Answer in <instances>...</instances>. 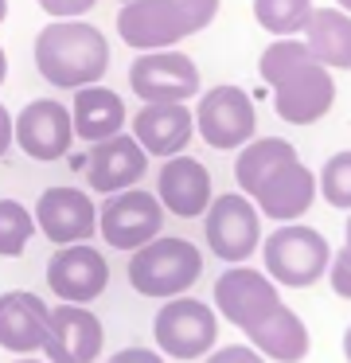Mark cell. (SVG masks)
I'll list each match as a JSON object with an SVG mask.
<instances>
[{"label":"cell","instance_id":"cell-1","mask_svg":"<svg viewBox=\"0 0 351 363\" xmlns=\"http://www.w3.org/2000/svg\"><path fill=\"white\" fill-rule=\"evenodd\" d=\"M234 180L242 196L254 199L257 215L273 223H301V215L320 196L312 168L285 137H254L242 145L234 157Z\"/></svg>","mask_w":351,"mask_h":363},{"label":"cell","instance_id":"cell-2","mask_svg":"<svg viewBox=\"0 0 351 363\" xmlns=\"http://www.w3.org/2000/svg\"><path fill=\"white\" fill-rule=\"evenodd\" d=\"M257 74L273 90V113L289 125H316L335 106V79L312 59L304 40L281 35L257 59Z\"/></svg>","mask_w":351,"mask_h":363},{"label":"cell","instance_id":"cell-3","mask_svg":"<svg viewBox=\"0 0 351 363\" xmlns=\"http://www.w3.org/2000/svg\"><path fill=\"white\" fill-rule=\"evenodd\" d=\"M35 71L55 90H82L106 79L109 43L86 20H51L35 35Z\"/></svg>","mask_w":351,"mask_h":363},{"label":"cell","instance_id":"cell-4","mask_svg":"<svg viewBox=\"0 0 351 363\" xmlns=\"http://www.w3.org/2000/svg\"><path fill=\"white\" fill-rule=\"evenodd\" d=\"M203 274V254L187 238L156 235L152 242L137 246L129 258V285L140 297L152 301H172L184 297Z\"/></svg>","mask_w":351,"mask_h":363},{"label":"cell","instance_id":"cell-5","mask_svg":"<svg viewBox=\"0 0 351 363\" xmlns=\"http://www.w3.org/2000/svg\"><path fill=\"white\" fill-rule=\"evenodd\" d=\"M262 262H265V274L277 285L308 289L328 274L332 246L308 223H277V230L262 238Z\"/></svg>","mask_w":351,"mask_h":363},{"label":"cell","instance_id":"cell-6","mask_svg":"<svg viewBox=\"0 0 351 363\" xmlns=\"http://www.w3.org/2000/svg\"><path fill=\"white\" fill-rule=\"evenodd\" d=\"M152 340L164 359H203L218 344V313L207 301L172 297L152 316Z\"/></svg>","mask_w":351,"mask_h":363},{"label":"cell","instance_id":"cell-7","mask_svg":"<svg viewBox=\"0 0 351 363\" xmlns=\"http://www.w3.org/2000/svg\"><path fill=\"white\" fill-rule=\"evenodd\" d=\"M203 238H207L211 254L226 266L250 262V254L262 246V215H257L254 199L242 191H223L211 199L203 211Z\"/></svg>","mask_w":351,"mask_h":363},{"label":"cell","instance_id":"cell-8","mask_svg":"<svg viewBox=\"0 0 351 363\" xmlns=\"http://www.w3.org/2000/svg\"><path fill=\"white\" fill-rule=\"evenodd\" d=\"M195 133L218 152H238L246 141L257 137V110L254 98L234 82L211 86L207 94H199L195 106Z\"/></svg>","mask_w":351,"mask_h":363},{"label":"cell","instance_id":"cell-9","mask_svg":"<svg viewBox=\"0 0 351 363\" xmlns=\"http://www.w3.org/2000/svg\"><path fill=\"white\" fill-rule=\"evenodd\" d=\"M215 313L223 316L226 324H234L238 332H250L281 305V293H277V281H273L265 269H250L246 262L223 269L215 281Z\"/></svg>","mask_w":351,"mask_h":363},{"label":"cell","instance_id":"cell-10","mask_svg":"<svg viewBox=\"0 0 351 363\" xmlns=\"http://www.w3.org/2000/svg\"><path fill=\"white\" fill-rule=\"evenodd\" d=\"M164 227V207L156 199V191L125 188L106 196V203L98 207V235L106 238V246L113 250H137V246L152 242Z\"/></svg>","mask_w":351,"mask_h":363},{"label":"cell","instance_id":"cell-11","mask_svg":"<svg viewBox=\"0 0 351 363\" xmlns=\"http://www.w3.org/2000/svg\"><path fill=\"white\" fill-rule=\"evenodd\" d=\"M199 67L184 51H140L129 67V90L140 102H187L199 98Z\"/></svg>","mask_w":351,"mask_h":363},{"label":"cell","instance_id":"cell-12","mask_svg":"<svg viewBox=\"0 0 351 363\" xmlns=\"http://www.w3.org/2000/svg\"><path fill=\"white\" fill-rule=\"evenodd\" d=\"M12 141L23 149V157L39 160V164L62 160L70 152V145H74L70 110L59 98H31L12 118Z\"/></svg>","mask_w":351,"mask_h":363},{"label":"cell","instance_id":"cell-13","mask_svg":"<svg viewBox=\"0 0 351 363\" xmlns=\"http://www.w3.org/2000/svg\"><path fill=\"white\" fill-rule=\"evenodd\" d=\"M47 285L67 305H90L109 285V262L90 242L55 246L51 262H47Z\"/></svg>","mask_w":351,"mask_h":363},{"label":"cell","instance_id":"cell-14","mask_svg":"<svg viewBox=\"0 0 351 363\" xmlns=\"http://www.w3.org/2000/svg\"><path fill=\"white\" fill-rule=\"evenodd\" d=\"M106 344V328L94 316L90 305H59L47 316V340H43V359L47 363H94Z\"/></svg>","mask_w":351,"mask_h":363},{"label":"cell","instance_id":"cell-15","mask_svg":"<svg viewBox=\"0 0 351 363\" xmlns=\"http://www.w3.org/2000/svg\"><path fill=\"white\" fill-rule=\"evenodd\" d=\"M35 230L55 246L90 242L98 235V207L82 188H47L35 199Z\"/></svg>","mask_w":351,"mask_h":363},{"label":"cell","instance_id":"cell-16","mask_svg":"<svg viewBox=\"0 0 351 363\" xmlns=\"http://www.w3.org/2000/svg\"><path fill=\"white\" fill-rule=\"evenodd\" d=\"M117 35L133 51H164L187 40L176 0H129L117 9Z\"/></svg>","mask_w":351,"mask_h":363},{"label":"cell","instance_id":"cell-17","mask_svg":"<svg viewBox=\"0 0 351 363\" xmlns=\"http://www.w3.org/2000/svg\"><path fill=\"white\" fill-rule=\"evenodd\" d=\"M156 199L168 215L176 219H203V211L215 199V188H211V172L203 160L187 157V152H176L160 164L156 172Z\"/></svg>","mask_w":351,"mask_h":363},{"label":"cell","instance_id":"cell-18","mask_svg":"<svg viewBox=\"0 0 351 363\" xmlns=\"http://www.w3.org/2000/svg\"><path fill=\"white\" fill-rule=\"evenodd\" d=\"M145 172H148V152L133 141V133H113L106 141L90 145L86 180H90V191H98V196L137 188L145 180Z\"/></svg>","mask_w":351,"mask_h":363},{"label":"cell","instance_id":"cell-19","mask_svg":"<svg viewBox=\"0 0 351 363\" xmlns=\"http://www.w3.org/2000/svg\"><path fill=\"white\" fill-rule=\"evenodd\" d=\"M195 137V113L187 102H145L133 113V141L148 152V157H176L191 145Z\"/></svg>","mask_w":351,"mask_h":363},{"label":"cell","instance_id":"cell-20","mask_svg":"<svg viewBox=\"0 0 351 363\" xmlns=\"http://www.w3.org/2000/svg\"><path fill=\"white\" fill-rule=\"evenodd\" d=\"M51 308L28 289L0 293V347L12 355H35L47 340Z\"/></svg>","mask_w":351,"mask_h":363},{"label":"cell","instance_id":"cell-21","mask_svg":"<svg viewBox=\"0 0 351 363\" xmlns=\"http://www.w3.org/2000/svg\"><path fill=\"white\" fill-rule=\"evenodd\" d=\"M246 340H250V347L262 352L269 363H304L312 352L308 324H304L289 305H277L257 328L246 332Z\"/></svg>","mask_w":351,"mask_h":363},{"label":"cell","instance_id":"cell-22","mask_svg":"<svg viewBox=\"0 0 351 363\" xmlns=\"http://www.w3.org/2000/svg\"><path fill=\"white\" fill-rule=\"evenodd\" d=\"M70 125H74L78 141L98 145V141H106V137H113L125 129V102L117 98V90L101 86V82L82 86V90H74Z\"/></svg>","mask_w":351,"mask_h":363},{"label":"cell","instance_id":"cell-23","mask_svg":"<svg viewBox=\"0 0 351 363\" xmlns=\"http://www.w3.org/2000/svg\"><path fill=\"white\" fill-rule=\"evenodd\" d=\"M304 48L312 51L316 63H324L328 71H351V16L332 9H312L308 20L301 28Z\"/></svg>","mask_w":351,"mask_h":363},{"label":"cell","instance_id":"cell-24","mask_svg":"<svg viewBox=\"0 0 351 363\" xmlns=\"http://www.w3.org/2000/svg\"><path fill=\"white\" fill-rule=\"evenodd\" d=\"M312 12V0H254V20L269 35H301L304 20Z\"/></svg>","mask_w":351,"mask_h":363},{"label":"cell","instance_id":"cell-25","mask_svg":"<svg viewBox=\"0 0 351 363\" xmlns=\"http://www.w3.org/2000/svg\"><path fill=\"white\" fill-rule=\"evenodd\" d=\"M35 238V215L20 199H0V258H20Z\"/></svg>","mask_w":351,"mask_h":363},{"label":"cell","instance_id":"cell-26","mask_svg":"<svg viewBox=\"0 0 351 363\" xmlns=\"http://www.w3.org/2000/svg\"><path fill=\"white\" fill-rule=\"evenodd\" d=\"M316 191L324 196L328 207L335 211H351V149L332 152L324 168L316 172Z\"/></svg>","mask_w":351,"mask_h":363},{"label":"cell","instance_id":"cell-27","mask_svg":"<svg viewBox=\"0 0 351 363\" xmlns=\"http://www.w3.org/2000/svg\"><path fill=\"white\" fill-rule=\"evenodd\" d=\"M176 4H179V16H184L187 35L211 28V20L218 16V0H176Z\"/></svg>","mask_w":351,"mask_h":363},{"label":"cell","instance_id":"cell-28","mask_svg":"<svg viewBox=\"0 0 351 363\" xmlns=\"http://www.w3.org/2000/svg\"><path fill=\"white\" fill-rule=\"evenodd\" d=\"M328 285H332L335 297L351 301V250L347 246H340V250L332 254V262H328Z\"/></svg>","mask_w":351,"mask_h":363},{"label":"cell","instance_id":"cell-29","mask_svg":"<svg viewBox=\"0 0 351 363\" xmlns=\"http://www.w3.org/2000/svg\"><path fill=\"white\" fill-rule=\"evenodd\" d=\"M203 363H269L262 352H254L250 344H223V347H211L203 355Z\"/></svg>","mask_w":351,"mask_h":363},{"label":"cell","instance_id":"cell-30","mask_svg":"<svg viewBox=\"0 0 351 363\" xmlns=\"http://www.w3.org/2000/svg\"><path fill=\"white\" fill-rule=\"evenodd\" d=\"M51 20H82L98 0H35Z\"/></svg>","mask_w":351,"mask_h":363},{"label":"cell","instance_id":"cell-31","mask_svg":"<svg viewBox=\"0 0 351 363\" xmlns=\"http://www.w3.org/2000/svg\"><path fill=\"white\" fill-rule=\"evenodd\" d=\"M106 363H168L156 347H121V352H113Z\"/></svg>","mask_w":351,"mask_h":363},{"label":"cell","instance_id":"cell-32","mask_svg":"<svg viewBox=\"0 0 351 363\" xmlns=\"http://www.w3.org/2000/svg\"><path fill=\"white\" fill-rule=\"evenodd\" d=\"M12 113L4 110V102H0V160L8 157V149H12Z\"/></svg>","mask_w":351,"mask_h":363},{"label":"cell","instance_id":"cell-33","mask_svg":"<svg viewBox=\"0 0 351 363\" xmlns=\"http://www.w3.org/2000/svg\"><path fill=\"white\" fill-rule=\"evenodd\" d=\"M4 79H8V51L0 48V86H4Z\"/></svg>","mask_w":351,"mask_h":363},{"label":"cell","instance_id":"cell-34","mask_svg":"<svg viewBox=\"0 0 351 363\" xmlns=\"http://www.w3.org/2000/svg\"><path fill=\"white\" fill-rule=\"evenodd\" d=\"M343 359L351 363V324H347V332H343Z\"/></svg>","mask_w":351,"mask_h":363},{"label":"cell","instance_id":"cell-35","mask_svg":"<svg viewBox=\"0 0 351 363\" xmlns=\"http://www.w3.org/2000/svg\"><path fill=\"white\" fill-rule=\"evenodd\" d=\"M343 246L351 250V211H347V223H343Z\"/></svg>","mask_w":351,"mask_h":363},{"label":"cell","instance_id":"cell-36","mask_svg":"<svg viewBox=\"0 0 351 363\" xmlns=\"http://www.w3.org/2000/svg\"><path fill=\"white\" fill-rule=\"evenodd\" d=\"M335 9H340V12H347V16H351V0H335Z\"/></svg>","mask_w":351,"mask_h":363},{"label":"cell","instance_id":"cell-37","mask_svg":"<svg viewBox=\"0 0 351 363\" xmlns=\"http://www.w3.org/2000/svg\"><path fill=\"white\" fill-rule=\"evenodd\" d=\"M8 20V0H0V24Z\"/></svg>","mask_w":351,"mask_h":363},{"label":"cell","instance_id":"cell-38","mask_svg":"<svg viewBox=\"0 0 351 363\" xmlns=\"http://www.w3.org/2000/svg\"><path fill=\"white\" fill-rule=\"evenodd\" d=\"M16 363H43V359H31V355H20Z\"/></svg>","mask_w":351,"mask_h":363}]
</instances>
